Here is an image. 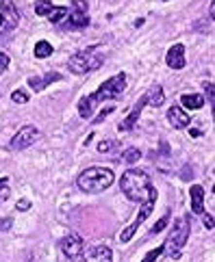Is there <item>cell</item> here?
Instances as JSON below:
<instances>
[{
	"label": "cell",
	"instance_id": "18",
	"mask_svg": "<svg viewBox=\"0 0 215 262\" xmlns=\"http://www.w3.org/2000/svg\"><path fill=\"white\" fill-rule=\"evenodd\" d=\"M50 54H53V46H50L48 41H39V44L35 46V57L37 59H48Z\"/></svg>",
	"mask_w": 215,
	"mask_h": 262
},
{
	"label": "cell",
	"instance_id": "27",
	"mask_svg": "<svg viewBox=\"0 0 215 262\" xmlns=\"http://www.w3.org/2000/svg\"><path fill=\"white\" fill-rule=\"evenodd\" d=\"M204 91H207V98L211 100V104H213V117H215V85H207L204 87Z\"/></svg>",
	"mask_w": 215,
	"mask_h": 262
},
{
	"label": "cell",
	"instance_id": "10",
	"mask_svg": "<svg viewBox=\"0 0 215 262\" xmlns=\"http://www.w3.org/2000/svg\"><path fill=\"white\" fill-rule=\"evenodd\" d=\"M165 61L172 69H183L185 67V46L183 44H174L165 54Z\"/></svg>",
	"mask_w": 215,
	"mask_h": 262
},
{
	"label": "cell",
	"instance_id": "9",
	"mask_svg": "<svg viewBox=\"0 0 215 262\" xmlns=\"http://www.w3.org/2000/svg\"><path fill=\"white\" fill-rule=\"evenodd\" d=\"M61 249L65 254V258L70 260H81L83 256V238L76 236V234H70L61 241Z\"/></svg>",
	"mask_w": 215,
	"mask_h": 262
},
{
	"label": "cell",
	"instance_id": "20",
	"mask_svg": "<svg viewBox=\"0 0 215 262\" xmlns=\"http://www.w3.org/2000/svg\"><path fill=\"white\" fill-rule=\"evenodd\" d=\"M9 195H11V189H9V180H7V178H0V204L7 202Z\"/></svg>",
	"mask_w": 215,
	"mask_h": 262
},
{
	"label": "cell",
	"instance_id": "30",
	"mask_svg": "<svg viewBox=\"0 0 215 262\" xmlns=\"http://www.w3.org/2000/svg\"><path fill=\"white\" fill-rule=\"evenodd\" d=\"M9 63H11V61H9L7 54H2V52H0V72H4V69L9 67Z\"/></svg>",
	"mask_w": 215,
	"mask_h": 262
},
{
	"label": "cell",
	"instance_id": "2",
	"mask_svg": "<svg viewBox=\"0 0 215 262\" xmlns=\"http://www.w3.org/2000/svg\"><path fill=\"white\" fill-rule=\"evenodd\" d=\"M113 180H115L113 171L107 169V167H87L85 171H81L76 184L85 193H102L105 189H109L113 184Z\"/></svg>",
	"mask_w": 215,
	"mask_h": 262
},
{
	"label": "cell",
	"instance_id": "13",
	"mask_svg": "<svg viewBox=\"0 0 215 262\" xmlns=\"http://www.w3.org/2000/svg\"><path fill=\"white\" fill-rule=\"evenodd\" d=\"M87 24H90V16H87V13H81V11H72L68 16V20L63 22V26L65 29H70V31L85 29Z\"/></svg>",
	"mask_w": 215,
	"mask_h": 262
},
{
	"label": "cell",
	"instance_id": "19",
	"mask_svg": "<svg viewBox=\"0 0 215 262\" xmlns=\"http://www.w3.org/2000/svg\"><path fill=\"white\" fill-rule=\"evenodd\" d=\"M53 2L50 0H37L35 2V13L37 16H50V11H53Z\"/></svg>",
	"mask_w": 215,
	"mask_h": 262
},
{
	"label": "cell",
	"instance_id": "29",
	"mask_svg": "<svg viewBox=\"0 0 215 262\" xmlns=\"http://www.w3.org/2000/svg\"><path fill=\"white\" fill-rule=\"evenodd\" d=\"M202 219H204V226H207L209 230H213V228H215V217H211V214L204 213V214H202Z\"/></svg>",
	"mask_w": 215,
	"mask_h": 262
},
{
	"label": "cell",
	"instance_id": "36",
	"mask_svg": "<svg viewBox=\"0 0 215 262\" xmlns=\"http://www.w3.org/2000/svg\"><path fill=\"white\" fill-rule=\"evenodd\" d=\"M2 20H4V17H2V13H0V26H2Z\"/></svg>",
	"mask_w": 215,
	"mask_h": 262
},
{
	"label": "cell",
	"instance_id": "7",
	"mask_svg": "<svg viewBox=\"0 0 215 262\" xmlns=\"http://www.w3.org/2000/svg\"><path fill=\"white\" fill-rule=\"evenodd\" d=\"M41 132L35 128V126H24L20 128V132H16V137L11 139V149H24L33 146L35 141H39Z\"/></svg>",
	"mask_w": 215,
	"mask_h": 262
},
{
	"label": "cell",
	"instance_id": "8",
	"mask_svg": "<svg viewBox=\"0 0 215 262\" xmlns=\"http://www.w3.org/2000/svg\"><path fill=\"white\" fill-rule=\"evenodd\" d=\"M78 262H113V251L107 245H91Z\"/></svg>",
	"mask_w": 215,
	"mask_h": 262
},
{
	"label": "cell",
	"instance_id": "6",
	"mask_svg": "<svg viewBox=\"0 0 215 262\" xmlns=\"http://www.w3.org/2000/svg\"><path fill=\"white\" fill-rule=\"evenodd\" d=\"M154 202H157V189H154V186H152V191H150V197H148L146 202H143L142 210H139V214H137V219H135V221L130 223V226L126 228V230H124L122 234H120V241H122V243H128L130 238L135 236V232H137V228L142 226V223L146 221V219L152 214V210H154Z\"/></svg>",
	"mask_w": 215,
	"mask_h": 262
},
{
	"label": "cell",
	"instance_id": "33",
	"mask_svg": "<svg viewBox=\"0 0 215 262\" xmlns=\"http://www.w3.org/2000/svg\"><path fill=\"white\" fill-rule=\"evenodd\" d=\"M9 226H11V219H4V221L2 223H0V228H2V230H7V228Z\"/></svg>",
	"mask_w": 215,
	"mask_h": 262
},
{
	"label": "cell",
	"instance_id": "1",
	"mask_svg": "<svg viewBox=\"0 0 215 262\" xmlns=\"http://www.w3.org/2000/svg\"><path fill=\"white\" fill-rule=\"evenodd\" d=\"M120 189L130 202H146L150 197V176L142 169H128L120 178Z\"/></svg>",
	"mask_w": 215,
	"mask_h": 262
},
{
	"label": "cell",
	"instance_id": "28",
	"mask_svg": "<svg viewBox=\"0 0 215 262\" xmlns=\"http://www.w3.org/2000/svg\"><path fill=\"white\" fill-rule=\"evenodd\" d=\"M113 111H115V106H107V109H105V111H102V113H100V115H98V117H96V119H93V124H100V121H102V119H105V117H107V115H111V113H113Z\"/></svg>",
	"mask_w": 215,
	"mask_h": 262
},
{
	"label": "cell",
	"instance_id": "31",
	"mask_svg": "<svg viewBox=\"0 0 215 262\" xmlns=\"http://www.w3.org/2000/svg\"><path fill=\"white\" fill-rule=\"evenodd\" d=\"M59 78H61V76H59V74H57V72H53V74H48V76H46V78H44V85H50V82H54V81H59Z\"/></svg>",
	"mask_w": 215,
	"mask_h": 262
},
{
	"label": "cell",
	"instance_id": "37",
	"mask_svg": "<svg viewBox=\"0 0 215 262\" xmlns=\"http://www.w3.org/2000/svg\"><path fill=\"white\" fill-rule=\"evenodd\" d=\"M213 193H215V186H213Z\"/></svg>",
	"mask_w": 215,
	"mask_h": 262
},
{
	"label": "cell",
	"instance_id": "4",
	"mask_svg": "<svg viewBox=\"0 0 215 262\" xmlns=\"http://www.w3.org/2000/svg\"><path fill=\"white\" fill-rule=\"evenodd\" d=\"M100 65H102V54L96 48H87L83 52H76L68 61V67L72 74H87L91 69H98Z\"/></svg>",
	"mask_w": 215,
	"mask_h": 262
},
{
	"label": "cell",
	"instance_id": "3",
	"mask_svg": "<svg viewBox=\"0 0 215 262\" xmlns=\"http://www.w3.org/2000/svg\"><path fill=\"white\" fill-rule=\"evenodd\" d=\"M189 241V217H179L172 226L170 234H167L165 241V251L172 260H180L183 256V249Z\"/></svg>",
	"mask_w": 215,
	"mask_h": 262
},
{
	"label": "cell",
	"instance_id": "34",
	"mask_svg": "<svg viewBox=\"0 0 215 262\" xmlns=\"http://www.w3.org/2000/svg\"><path fill=\"white\" fill-rule=\"evenodd\" d=\"M189 134H191V137H200V130H198V128H191Z\"/></svg>",
	"mask_w": 215,
	"mask_h": 262
},
{
	"label": "cell",
	"instance_id": "5",
	"mask_svg": "<svg viewBox=\"0 0 215 262\" xmlns=\"http://www.w3.org/2000/svg\"><path fill=\"white\" fill-rule=\"evenodd\" d=\"M124 89H126V74H118V76H111L109 81H105L100 87H98L96 93H91V96H87V98H90L91 106H96L98 102L120 96Z\"/></svg>",
	"mask_w": 215,
	"mask_h": 262
},
{
	"label": "cell",
	"instance_id": "17",
	"mask_svg": "<svg viewBox=\"0 0 215 262\" xmlns=\"http://www.w3.org/2000/svg\"><path fill=\"white\" fill-rule=\"evenodd\" d=\"M70 9H65V7H54L53 11H50V16H48V20L53 22V24H63L65 20H68V16H70Z\"/></svg>",
	"mask_w": 215,
	"mask_h": 262
},
{
	"label": "cell",
	"instance_id": "24",
	"mask_svg": "<svg viewBox=\"0 0 215 262\" xmlns=\"http://www.w3.org/2000/svg\"><path fill=\"white\" fill-rule=\"evenodd\" d=\"M163 251H165V245H163V247H157V249H152L150 254H148V256H146V258H143L142 262H154V260L159 258V256L163 254Z\"/></svg>",
	"mask_w": 215,
	"mask_h": 262
},
{
	"label": "cell",
	"instance_id": "25",
	"mask_svg": "<svg viewBox=\"0 0 215 262\" xmlns=\"http://www.w3.org/2000/svg\"><path fill=\"white\" fill-rule=\"evenodd\" d=\"M118 147V143L115 141H100L98 143V152H111V149Z\"/></svg>",
	"mask_w": 215,
	"mask_h": 262
},
{
	"label": "cell",
	"instance_id": "26",
	"mask_svg": "<svg viewBox=\"0 0 215 262\" xmlns=\"http://www.w3.org/2000/svg\"><path fill=\"white\" fill-rule=\"evenodd\" d=\"M72 9L74 11L87 13V0H72Z\"/></svg>",
	"mask_w": 215,
	"mask_h": 262
},
{
	"label": "cell",
	"instance_id": "14",
	"mask_svg": "<svg viewBox=\"0 0 215 262\" xmlns=\"http://www.w3.org/2000/svg\"><path fill=\"white\" fill-rule=\"evenodd\" d=\"M191 210L196 214H204V191L200 184H191Z\"/></svg>",
	"mask_w": 215,
	"mask_h": 262
},
{
	"label": "cell",
	"instance_id": "16",
	"mask_svg": "<svg viewBox=\"0 0 215 262\" xmlns=\"http://www.w3.org/2000/svg\"><path fill=\"white\" fill-rule=\"evenodd\" d=\"M180 102H183L185 109L196 111V109H202L204 98L200 96V93H187V96H180Z\"/></svg>",
	"mask_w": 215,
	"mask_h": 262
},
{
	"label": "cell",
	"instance_id": "21",
	"mask_svg": "<svg viewBox=\"0 0 215 262\" xmlns=\"http://www.w3.org/2000/svg\"><path fill=\"white\" fill-rule=\"evenodd\" d=\"M139 158H142V152H139V149H135V147H133V149H128V152L124 154V161L128 163V165H133V163H137Z\"/></svg>",
	"mask_w": 215,
	"mask_h": 262
},
{
	"label": "cell",
	"instance_id": "23",
	"mask_svg": "<svg viewBox=\"0 0 215 262\" xmlns=\"http://www.w3.org/2000/svg\"><path fill=\"white\" fill-rule=\"evenodd\" d=\"M11 100L16 102V104H26V102H29V96H26L24 91H20V89H18V91L11 93Z\"/></svg>",
	"mask_w": 215,
	"mask_h": 262
},
{
	"label": "cell",
	"instance_id": "11",
	"mask_svg": "<svg viewBox=\"0 0 215 262\" xmlns=\"http://www.w3.org/2000/svg\"><path fill=\"white\" fill-rule=\"evenodd\" d=\"M167 119H170V124L174 126V128H187L189 126V121H191V117L185 113L180 106H172L170 111H167Z\"/></svg>",
	"mask_w": 215,
	"mask_h": 262
},
{
	"label": "cell",
	"instance_id": "32",
	"mask_svg": "<svg viewBox=\"0 0 215 262\" xmlns=\"http://www.w3.org/2000/svg\"><path fill=\"white\" fill-rule=\"evenodd\" d=\"M16 208L18 210H29L31 208V202H29V199H20V202L16 204Z\"/></svg>",
	"mask_w": 215,
	"mask_h": 262
},
{
	"label": "cell",
	"instance_id": "15",
	"mask_svg": "<svg viewBox=\"0 0 215 262\" xmlns=\"http://www.w3.org/2000/svg\"><path fill=\"white\" fill-rule=\"evenodd\" d=\"M146 100L150 106H163V102H165V96H163V87L161 85H152L148 89L146 93Z\"/></svg>",
	"mask_w": 215,
	"mask_h": 262
},
{
	"label": "cell",
	"instance_id": "12",
	"mask_svg": "<svg viewBox=\"0 0 215 262\" xmlns=\"http://www.w3.org/2000/svg\"><path fill=\"white\" fill-rule=\"evenodd\" d=\"M146 104H148V100H146V96H143L142 100H139L137 104H135V109H133V111H130V113H128V117H126V119L122 121V124H120V130H122V132H128V130L133 128L135 124H137V119H139V113H142V109H143V106H146Z\"/></svg>",
	"mask_w": 215,
	"mask_h": 262
},
{
	"label": "cell",
	"instance_id": "35",
	"mask_svg": "<svg viewBox=\"0 0 215 262\" xmlns=\"http://www.w3.org/2000/svg\"><path fill=\"white\" fill-rule=\"evenodd\" d=\"M209 11H211V17H213V20H215V0H213V2H211V9H209Z\"/></svg>",
	"mask_w": 215,
	"mask_h": 262
},
{
	"label": "cell",
	"instance_id": "22",
	"mask_svg": "<svg viewBox=\"0 0 215 262\" xmlns=\"http://www.w3.org/2000/svg\"><path fill=\"white\" fill-rule=\"evenodd\" d=\"M167 219H170V210H167V213L163 214V217H161V221H159L157 226H152V230H150V234H152V236H154V234H159V232L163 230V228L167 226Z\"/></svg>",
	"mask_w": 215,
	"mask_h": 262
}]
</instances>
